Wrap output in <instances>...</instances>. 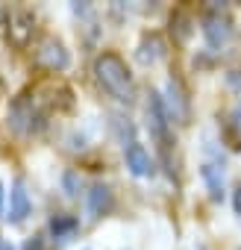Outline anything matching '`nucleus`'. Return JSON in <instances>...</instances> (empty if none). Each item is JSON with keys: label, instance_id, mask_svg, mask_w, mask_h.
Listing matches in <instances>:
<instances>
[{"label": "nucleus", "instance_id": "f257e3e1", "mask_svg": "<svg viewBox=\"0 0 241 250\" xmlns=\"http://www.w3.org/2000/svg\"><path fill=\"white\" fill-rule=\"evenodd\" d=\"M94 77L109 97H115L120 103L133 100V74L118 53H100L94 59Z\"/></svg>", "mask_w": 241, "mask_h": 250}, {"label": "nucleus", "instance_id": "f03ea898", "mask_svg": "<svg viewBox=\"0 0 241 250\" xmlns=\"http://www.w3.org/2000/svg\"><path fill=\"white\" fill-rule=\"evenodd\" d=\"M41 124H44V115L39 112L36 97L18 94V97L9 103V130H12V133L30 136V133H36V130H41Z\"/></svg>", "mask_w": 241, "mask_h": 250}, {"label": "nucleus", "instance_id": "7ed1b4c3", "mask_svg": "<svg viewBox=\"0 0 241 250\" xmlns=\"http://www.w3.org/2000/svg\"><path fill=\"white\" fill-rule=\"evenodd\" d=\"M162 103H165L171 121L188 124V118H191V100H188V91H185V85H182L180 77H171V80H168L165 94H162Z\"/></svg>", "mask_w": 241, "mask_h": 250}, {"label": "nucleus", "instance_id": "20e7f679", "mask_svg": "<svg viewBox=\"0 0 241 250\" xmlns=\"http://www.w3.org/2000/svg\"><path fill=\"white\" fill-rule=\"evenodd\" d=\"M33 33H36V18H33V12H27V9L9 12V21H6V42H9L15 50H27L30 42H33Z\"/></svg>", "mask_w": 241, "mask_h": 250}, {"label": "nucleus", "instance_id": "39448f33", "mask_svg": "<svg viewBox=\"0 0 241 250\" xmlns=\"http://www.w3.org/2000/svg\"><path fill=\"white\" fill-rule=\"evenodd\" d=\"M147 97H150V100H147V130H150V136L159 142V147L168 150V127H171L168 109H165V103H162V94L150 91Z\"/></svg>", "mask_w": 241, "mask_h": 250}, {"label": "nucleus", "instance_id": "423d86ee", "mask_svg": "<svg viewBox=\"0 0 241 250\" xmlns=\"http://www.w3.org/2000/svg\"><path fill=\"white\" fill-rule=\"evenodd\" d=\"M36 62L44 68V71H65L68 68V62H71V56H68V50H65V44L59 42V39H53V36H44L41 42H39V47H36Z\"/></svg>", "mask_w": 241, "mask_h": 250}, {"label": "nucleus", "instance_id": "0eeeda50", "mask_svg": "<svg viewBox=\"0 0 241 250\" xmlns=\"http://www.w3.org/2000/svg\"><path fill=\"white\" fill-rule=\"evenodd\" d=\"M203 36H206L209 47H223V44L232 39V21L226 18L223 9L212 6V9L206 12V18H203Z\"/></svg>", "mask_w": 241, "mask_h": 250}, {"label": "nucleus", "instance_id": "6e6552de", "mask_svg": "<svg viewBox=\"0 0 241 250\" xmlns=\"http://www.w3.org/2000/svg\"><path fill=\"white\" fill-rule=\"evenodd\" d=\"M124 156H127V168L136 174V177H150L153 174V162H150V153L139 145V142H130L124 145Z\"/></svg>", "mask_w": 241, "mask_h": 250}, {"label": "nucleus", "instance_id": "1a4fd4ad", "mask_svg": "<svg viewBox=\"0 0 241 250\" xmlns=\"http://www.w3.org/2000/svg\"><path fill=\"white\" fill-rule=\"evenodd\" d=\"M33 203H30V194H27V186L21 180H15L12 191H9V221L12 224H21L27 215H30Z\"/></svg>", "mask_w": 241, "mask_h": 250}, {"label": "nucleus", "instance_id": "9d476101", "mask_svg": "<svg viewBox=\"0 0 241 250\" xmlns=\"http://www.w3.org/2000/svg\"><path fill=\"white\" fill-rule=\"evenodd\" d=\"M165 50H168L165 39H162L159 33H150V36H144L141 44H139V62L153 65V62H159V59L165 56Z\"/></svg>", "mask_w": 241, "mask_h": 250}, {"label": "nucleus", "instance_id": "9b49d317", "mask_svg": "<svg viewBox=\"0 0 241 250\" xmlns=\"http://www.w3.org/2000/svg\"><path fill=\"white\" fill-rule=\"evenodd\" d=\"M112 209V191H109V186H94L91 191H88V212H91V218H100V215H106Z\"/></svg>", "mask_w": 241, "mask_h": 250}, {"label": "nucleus", "instance_id": "f8f14e48", "mask_svg": "<svg viewBox=\"0 0 241 250\" xmlns=\"http://www.w3.org/2000/svg\"><path fill=\"white\" fill-rule=\"evenodd\" d=\"M200 174H203V180H206V186H209V194H212V200H221V197H223V171H221L218 165L206 162Z\"/></svg>", "mask_w": 241, "mask_h": 250}, {"label": "nucleus", "instance_id": "ddd939ff", "mask_svg": "<svg viewBox=\"0 0 241 250\" xmlns=\"http://www.w3.org/2000/svg\"><path fill=\"white\" fill-rule=\"evenodd\" d=\"M77 227H80V224H77V218H71V215H56V218L50 221V229H53V235H56L59 241H68Z\"/></svg>", "mask_w": 241, "mask_h": 250}, {"label": "nucleus", "instance_id": "4468645a", "mask_svg": "<svg viewBox=\"0 0 241 250\" xmlns=\"http://www.w3.org/2000/svg\"><path fill=\"white\" fill-rule=\"evenodd\" d=\"M171 30H177V42H188V36H191V18L182 15V12L171 15Z\"/></svg>", "mask_w": 241, "mask_h": 250}, {"label": "nucleus", "instance_id": "2eb2a0df", "mask_svg": "<svg viewBox=\"0 0 241 250\" xmlns=\"http://www.w3.org/2000/svg\"><path fill=\"white\" fill-rule=\"evenodd\" d=\"M62 183H65V188H68V194H77V191H80V180H77V174H74V171H68Z\"/></svg>", "mask_w": 241, "mask_h": 250}, {"label": "nucleus", "instance_id": "dca6fc26", "mask_svg": "<svg viewBox=\"0 0 241 250\" xmlns=\"http://www.w3.org/2000/svg\"><path fill=\"white\" fill-rule=\"evenodd\" d=\"M24 250H44V238H41V235H36V238H30Z\"/></svg>", "mask_w": 241, "mask_h": 250}, {"label": "nucleus", "instance_id": "f3484780", "mask_svg": "<svg viewBox=\"0 0 241 250\" xmlns=\"http://www.w3.org/2000/svg\"><path fill=\"white\" fill-rule=\"evenodd\" d=\"M235 212H238V215H241V186H238V188H235Z\"/></svg>", "mask_w": 241, "mask_h": 250}, {"label": "nucleus", "instance_id": "a211bd4d", "mask_svg": "<svg viewBox=\"0 0 241 250\" xmlns=\"http://www.w3.org/2000/svg\"><path fill=\"white\" fill-rule=\"evenodd\" d=\"M0 250H12V244H6V241H0Z\"/></svg>", "mask_w": 241, "mask_h": 250}, {"label": "nucleus", "instance_id": "6ab92c4d", "mask_svg": "<svg viewBox=\"0 0 241 250\" xmlns=\"http://www.w3.org/2000/svg\"><path fill=\"white\" fill-rule=\"evenodd\" d=\"M0 209H3V186H0Z\"/></svg>", "mask_w": 241, "mask_h": 250}]
</instances>
